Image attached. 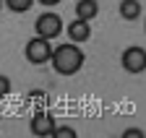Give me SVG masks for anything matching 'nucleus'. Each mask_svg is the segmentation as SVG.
I'll return each instance as SVG.
<instances>
[{
	"label": "nucleus",
	"instance_id": "1",
	"mask_svg": "<svg viewBox=\"0 0 146 138\" xmlns=\"http://www.w3.org/2000/svg\"><path fill=\"white\" fill-rule=\"evenodd\" d=\"M50 63H52V71L58 76H76L84 68V63H86V55H84V50L78 44L65 42V44L52 47Z\"/></svg>",
	"mask_w": 146,
	"mask_h": 138
},
{
	"label": "nucleus",
	"instance_id": "2",
	"mask_svg": "<svg viewBox=\"0 0 146 138\" xmlns=\"http://www.w3.org/2000/svg\"><path fill=\"white\" fill-rule=\"evenodd\" d=\"M34 31H36V37H42L47 42L52 39H58L60 34H63V18L58 13H39L36 16V21H34Z\"/></svg>",
	"mask_w": 146,
	"mask_h": 138
},
{
	"label": "nucleus",
	"instance_id": "3",
	"mask_svg": "<svg viewBox=\"0 0 146 138\" xmlns=\"http://www.w3.org/2000/svg\"><path fill=\"white\" fill-rule=\"evenodd\" d=\"M120 65H123V71H125V73H131V76L143 73V68H146V50H143L141 44H131V47H125V50H123V55H120Z\"/></svg>",
	"mask_w": 146,
	"mask_h": 138
},
{
	"label": "nucleus",
	"instance_id": "4",
	"mask_svg": "<svg viewBox=\"0 0 146 138\" xmlns=\"http://www.w3.org/2000/svg\"><path fill=\"white\" fill-rule=\"evenodd\" d=\"M50 55H52V44L42 37H31L24 47V57L31 63V65H44L50 63Z\"/></svg>",
	"mask_w": 146,
	"mask_h": 138
},
{
	"label": "nucleus",
	"instance_id": "5",
	"mask_svg": "<svg viewBox=\"0 0 146 138\" xmlns=\"http://www.w3.org/2000/svg\"><path fill=\"white\" fill-rule=\"evenodd\" d=\"M55 125H58V123H55L52 112H44V110L34 112V115H31V120H29V130H31L34 135H39V138H47V135H52Z\"/></svg>",
	"mask_w": 146,
	"mask_h": 138
},
{
	"label": "nucleus",
	"instance_id": "6",
	"mask_svg": "<svg viewBox=\"0 0 146 138\" xmlns=\"http://www.w3.org/2000/svg\"><path fill=\"white\" fill-rule=\"evenodd\" d=\"M65 31H68V39H70L73 44H84V42H89V37H91V24H89V21H81V18H73Z\"/></svg>",
	"mask_w": 146,
	"mask_h": 138
},
{
	"label": "nucleus",
	"instance_id": "7",
	"mask_svg": "<svg viewBox=\"0 0 146 138\" xmlns=\"http://www.w3.org/2000/svg\"><path fill=\"white\" fill-rule=\"evenodd\" d=\"M97 16H99V3H97V0H78V3H76V18L91 24Z\"/></svg>",
	"mask_w": 146,
	"mask_h": 138
},
{
	"label": "nucleus",
	"instance_id": "8",
	"mask_svg": "<svg viewBox=\"0 0 146 138\" xmlns=\"http://www.w3.org/2000/svg\"><path fill=\"white\" fill-rule=\"evenodd\" d=\"M120 16L125 21H138L141 18V13H143V5H141V0H120Z\"/></svg>",
	"mask_w": 146,
	"mask_h": 138
},
{
	"label": "nucleus",
	"instance_id": "9",
	"mask_svg": "<svg viewBox=\"0 0 146 138\" xmlns=\"http://www.w3.org/2000/svg\"><path fill=\"white\" fill-rule=\"evenodd\" d=\"M3 5H8L11 13H26V11H31L34 0H3Z\"/></svg>",
	"mask_w": 146,
	"mask_h": 138
},
{
	"label": "nucleus",
	"instance_id": "10",
	"mask_svg": "<svg viewBox=\"0 0 146 138\" xmlns=\"http://www.w3.org/2000/svg\"><path fill=\"white\" fill-rule=\"evenodd\" d=\"M52 138H76V130H73L70 125H55Z\"/></svg>",
	"mask_w": 146,
	"mask_h": 138
},
{
	"label": "nucleus",
	"instance_id": "11",
	"mask_svg": "<svg viewBox=\"0 0 146 138\" xmlns=\"http://www.w3.org/2000/svg\"><path fill=\"white\" fill-rule=\"evenodd\" d=\"M11 94V78L0 73V96H8Z\"/></svg>",
	"mask_w": 146,
	"mask_h": 138
},
{
	"label": "nucleus",
	"instance_id": "12",
	"mask_svg": "<svg viewBox=\"0 0 146 138\" xmlns=\"http://www.w3.org/2000/svg\"><path fill=\"white\" fill-rule=\"evenodd\" d=\"M123 135H125V138H131V135H136V138H141V135H143V130H141V128H128V130H125Z\"/></svg>",
	"mask_w": 146,
	"mask_h": 138
},
{
	"label": "nucleus",
	"instance_id": "13",
	"mask_svg": "<svg viewBox=\"0 0 146 138\" xmlns=\"http://www.w3.org/2000/svg\"><path fill=\"white\" fill-rule=\"evenodd\" d=\"M34 3H42L44 8H55V5H60L63 0H34Z\"/></svg>",
	"mask_w": 146,
	"mask_h": 138
},
{
	"label": "nucleus",
	"instance_id": "14",
	"mask_svg": "<svg viewBox=\"0 0 146 138\" xmlns=\"http://www.w3.org/2000/svg\"><path fill=\"white\" fill-rule=\"evenodd\" d=\"M0 11H3V0H0Z\"/></svg>",
	"mask_w": 146,
	"mask_h": 138
}]
</instances>
